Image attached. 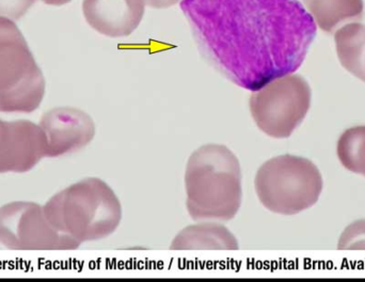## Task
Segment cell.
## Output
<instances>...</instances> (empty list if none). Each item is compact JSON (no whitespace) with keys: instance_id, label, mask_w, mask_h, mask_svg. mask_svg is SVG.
<instances>
[{"instance_id":"cell-1","label":"cell","mask_w":365,"mask_h":282,"mask_svg":"<svg viewBox=\"0 0 365 282\" xmlns=\"http://www.w3.org/2000/svg\"><path fill=\"white\" fill-rule=\"evenodd\" d=\"M202 57L231 83L255 91L295 73L317 36L298 0H182Z\"/></svg>"},{"instance_id":"cell-2","label":"cell","mask_w":365,"mask_h":282,"mask_svg":"<svg viewBox=\"0 0 365 282\" xmlns=\"http://www.w3.org/2000/svg\"><path fill=\"white\" fill-rule=\"evenodd\" d=\"M185 189L193 221H231L242 202L240 159L223 144L202 146L187 161Z\"/></svg>"},{"instance_id":"cell-3","label":"cell","mask_w":365,"mask_h":282,"mask_svg":"<svg viewBox=\"0 0 365 282\" xmlns=\"http://www.w3.org/2000/svg\"><path fill=\"white\" fill-rule=\"evenodd\" d=\"M43 206L51 226L78 247L115 233L123 216L119 198L98 178L70 185Z\"/></svg>"},{"instance_id":"cell-4","label":"cell","mask_w":365,"mask_h":282,"mask_svg":"<svg viewBox=\"0 0 365 282\" xmlns=\"http://www.w3.org/2000/svg\"><path fill=\"white\" fill-rule=\"evenodd\" d=\"M255 193L274 214H299L321 197L324 180L317 166L306 157L284 154L265 161L255 178Z\"/></svg>"},{"instance_id":"cell-5","label":"cell","mask_w":365,"mask_h":282,"mask_svg":"<svg viewBox=\"0 0 365 282\" xmlns=\"http://www.w3.org/2000/svg\"><path fill=\"white\" fill-rule=\"evenodd\" d=\"M45 91L44 75L21 30L0 17V111L34 113Z\"/></svg>"},{"instance_id":"cell-6","label":"cell","mask_w":365,"mask_h":282,"mask_svg":"<svg viewBox=\"0 0 365 282\" xmlns=\"http://www.w3.org/2000/svg\"><path fill=\"white\" fill-rule=\"evenodd\" d=\"M312 90L306 79L287 74L253 91L249 101L257 128L272 139L291 136L310 111Z\"/></svg>"},{"instance_id":"cell-7","label":"cell","mask_w":365,"mask_h":282,"mask_svg":"<svg viewBox=\"0 0 365 282\" xmlns=\"http://www.w3.org/2000/svg\"><path fill=\"white\" fill-rule=\"evenodd\" d=\"M0 244L19 251L78 248L51 226L44 206L32 201H12L0 206Z\"/></svg>"},{"instance_id":"cell-8","label":"cell","mask_w":365,"mask_h":282,"mask_svg":"<svg viewBox=\"0 0 365 282\" xmlns=\"http://www.w3.org/2000/svg\"><path fill=\"white\" fill-rule=\"evenodd\" d=\"M47 157V144L40 124L29 120L0 119V174L24 173Z\"/></svg>"},{"instance_id":"cell-9","label":"cell","mask_w":365,"mask_h":282,"mask_svg":"<svg viewBox=\"0 0 365 282\" xmlns=\"http://www.w3.org/2000/svg\"><path fill=\"white\" fill-rule=\"evenodd\" d=\"M47 144V157L63 156L87 146L96 128L89 114L75 107H55L40 120Z\"/></svg>"},{"instance_id":"cell-10","label":"cell","mask_w":365,"mask_h":282,"mask_svg":"<svg viewBox=\"0 0 365 282\" xmlns=\"http://www.w3.org/2000/svg\"><path fill=\"white\" fill-rule=\"evenodd\" d=\"M145 0H83V12L90 27L108 38L130 36L143 21Z\"/></svg>"},{"instance_id":"cell-11","label":"cell","mask_w":365,"mask_h":282,"mask_svg":"<svg viewBox=\"0 0 365 282\" xmlns=\"http://www.w3.org/2000/svg\"><path fill=\"white\" fill-rule=\"evenodd\" d=\"M171 251H238L236 236L221 223L215 221H202L188 226L177 234Z\"/></svg>"},{"instance_id":"cell-12","label":"cell","mask_w":365,"mask_h":282,"mask_svg":"<svg viewBox=\"0 0 365 282\" xmlns=\"http://www.w3.org/2000/svg\"><path fill=\"white\" fill-rule=\"evenodd\" d=\"M317 26L328 34L349 23L361 21L364 0H302Z\"/></svg>"},{"instance_id":"cell-13","label":"cell","mask_w":365,"mask_h":282,"mask_svg":"<svg viewBox=\"0 0 365 282\" xmlns=\"http://www.w3.org/2000/svg\"><path fill=\"white\" fill-rule=\"evenodd\" d=\"M336 54L343 68L365 83V25L356 21L334 32Z\"/></svg>"},{"instance_id":"cell-14","label":"cell","mask_w":365,"mask_h":282,"mask_svg":"<svg viewBox=\"0 0 365 282\" xmlns=\"http://www.w3.org/2000/svg\"><path fill=\"white\" fill-rule=\"evenodd\" d=\"M336 153L343 167L365 178V126L345 131L336 144Z\"/></svg>"},{"instance_id":"cell-15","label":"cell","mask_w":365,"mask_h":282,"mask_svg":"<svg viewBox=\"0 0 365 282\" xmlns=\"http://www.w3.org/2000/svg\"><path fill=\"white\" fill-rule=\"evenodd\" d=\"M340 251H365V219L354 221L345 228L339 238Z\"/></svg>"},{"instance_id":"cell-16","label":"cell","mask_w":365,"mask_h":282,"mask_svg":"<svg viewBox=\"0 0 365 282\" xmlns=\"http://www.w3.org/2000/svg\"><path fill=\"white\" fill-rule=\"evenodd\" d=\"M36 0H0V17L19 21Z\"/></svg>"},{"instance_id":"cell-17","label":"cell","mask_w":365,"mask_h":282,"mask_svg":"<svg viewBox=\"0 0 365 282\" xmlns=\"http://www.w3.org/2000/svg\"><path fill=\"white\" fill-rule=\"evenodd\" d=\"M182 0H145V6L153 9H167L181 4Z\"/></svg>"},{"instance_id":"cell-18","label":"cell","mask_w":365,"mask_h":282,"mask_svg":"<svg viewBox=\"0 0 365 282\" xmlns=\"http://www.w3.org/2000/svg\"><path fill=\"white\" fill-rule=\"evenodd\" d=\"M44 4H49V6H63V4H68L72 0H42Z\"/></svg>"}]
</instances>
